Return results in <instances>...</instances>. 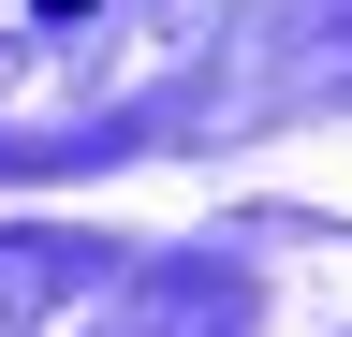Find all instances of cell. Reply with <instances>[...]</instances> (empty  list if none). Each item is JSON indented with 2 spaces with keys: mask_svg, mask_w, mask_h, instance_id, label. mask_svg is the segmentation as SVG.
Instances as JSON below:
<instances>
[{
  "mask_svg": "<svg viewBox=\"0 0 352 337\" xmlns=\"http://www.w3.org/2000/svg\"><path fill=\"white\" fill-rule=\"evenodd\" d=\"M44 15H74V0H44Z\"/></svg>",
  "mask_w": 352,
  "mask_h": 337,
  "instance_id": "6da1fadb",
  "label": "cell"
}]
</instances>
